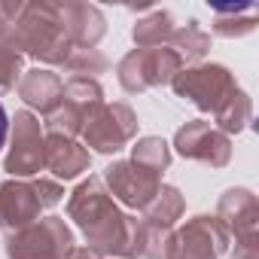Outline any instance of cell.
<instances>
[{
    "label": "cell",
    "mask_w": 259,
    "mask_h": 259,
    "mask_svg": "<svg viewBox=\"0 0 259 259\" xmlns=\"http://www.w3.org/2000/svg\"><path fill=\"white\" fill-rule=\"evenodd\" d=\"M67 259H101V253L92 250V247H73V250L67 253Z\"/></svg>",
    "instance_id": "d4e9b609"
},
{
    "label": "cell",
    "mask_w": 259,
    "mask_h": 259,
    "mask_svg": "<svg viewBox=\"0 0 259 259\" xmlns=\"http://www.w3.org/2000/svg\"><path fill=\"white\" fill-rule=\"evenodd\" d=\"M259 235L256 238H244V241H235V253L232 259H259Z\"/></svg>",
    "instance_id": "cb8c5ba5"
},
{
    "label": "cell",
    "mask_w": 259,
    "mask_h": 259,
    "mask_svg": "<svg viewBox=\"0 0 259 259\" xmlns=\"http://www.w3.org/2000/svg\"><path fill=\"white\" fill-rule=\"evenodd\" d=\"M132 162H138L141 168L162 177L168 171V165H171V147L162 138H141L132 147Z\"/></svg>",
    "instance_id": "44dd1931"
},
{
    "label": "cell",
    "mask_w": 259,
    "mask_h": 259,
    "mask_svg": "<svg viewBox=\"0 0 259 259\" xmlns=\"http://www.w3.org/2000/svg\"><path fill=\"white\" fill-rule=\"evenodd\" d=\"M101 104H104V89H101L98 79H89V76H70V79L64 82L61 104L46 116L43 132H46V135L76 138V135H82L85 122L98 113Z\"/></svg>",
    "instance_id": "5b68a950"
},
{
    "label": "cell",
    "mask_w": 259,
    "mask_h": 259,
    "mask_svg": "<svg viewBox=\"0 0 259 259\" xmlns=\"http://www.w3.org/2000/svg\"><path fill=\"white\" fill-rule=\"evenodd\" d=\"M73 232L61 217H43L7 235V259H67Z\"/></svg>",
    "instance_id": "8992f818"
},
{
    "label": "cell",
    "mask_w": 259,
    "mask_h": 259,
    "mask_svg": "<svg viewBox=\"0 0 259 259\" xmlns=\"http://www.w3.org/2000/svg\"><path fill=\"white\" fill-rule=\"evenodd\" d=\"M183 210H186V201H183L180 189H177V186H162V189L156 192V198H153L141 213H144V223H150L153 229L171 232L174 223L183 217Z\"/></svg>",
    "instance_id": "e0dca14e"
},
{
    "label": "cell",
    "mask_w": 259,
    "mask_h": 259,
    "mask_svg": "<svg viewBox=\"0 0 259 259\" xmlns=\"http://www.w3.org/2000/svg\"><path fill=\"white\" fill-rule=\"evenodd\" d=\"M101 180H104L110 195H116L125 207H135V210H144L156 198V192L162 189V177L141 168L132 159H119V162L107 165Z\"/></svg>",
    "instance_id": "7c38bea8"
},
{
    "label": "cell",
    "mask_w": 259,
    "mask_h": 259,
    "mask_svg": "<svg viewBox=\"0 0 259 259\" xmlns=\"http://www.w3.org/2000/svg\"><path fill=\"white\" fill-rule=\"evenodd\" d=\"M217 220L226 226L229 238L235 235V241L256 238V232H259V201H256V195L250 189L223 192V198L217 204Z\"/></svg>",
    "instance_id": "4fadbf2b"
},
{
    "label": "cell",
    "mask_w": 259,
    "mask_h": 259,
    "mask_svg": "<svg viewBox=\"0 0 259 259\" xmlns=\"http://www.w3.org/2000/svg\"><path fill=\"white\" fill-rule=\"evenodd\" d=\"M171 34H174V19H171V13H165V10H156L153 16L141 19V22L135 25V31H132L138 49L165 46V43H171Z\"/></svg>",
    "instance_id": "d6986e66"
},
{
    "label": "cell",
    "mask_w": 259,
    "mask_h": 259,
    "mask_svg": "<svg viewBox=\"0 0 259 259\" xmlns=\"http://www.w3.org/2000/svg\"><path fill=\"white\" fill-rule=\"evenodd\" d=\"M174 150L183 159L201 162L207 168H226L229 159H232V141L207 119L186 122L180 132L174 135Z\"/></svg>",
    "instance_id": "8fae6325"
},
{
    "label": "cell",
    "mask_w": 259,
    "mask_h": 259,
    "mask_svg": "<svg viewBox=\"0 0 259 259\" xmlns=\"http://www.w3.org/2000/svg\"><path fill=\"white\" fill-rule=\"evenodd\" d=\"M217 122V128L229 138V135H238V132H244V128L250 125V119H253V104H250V98L244 95V92H238L217 116H213Z\"/></svg>",
    "instance_id": "7402d4cb"
},
{
    "label": "cell",
    "mask_w": 259,
    "mask_h": 259,
    "mask_svg": "<svg viewBox=\"0 0 259 259\" xmlns=\"http://www.w3.org/2000/svg\"><path fill=\"white\" fill-rule=\"evenodd\" d=\"M61 16H64V25L70 31L73 49H95L98 40L107 31L104 16L95 7H89V4H64L61 7Z\"/></svg>",
    "instance_id": "2e32d148"
},
{
    "label": "cell",
    "mask_w": 259,
    "mask_h": 259,
    "mask_svg": "<svg viewBox=\"0 0 259 259\" xmlns=\"http://www.w3.org/2000/svg\"><path fill=\"white\" fill-rule=\"evenodd\" d=\"M22 67H25V52H22L13 28L4 25V28H0V89H4V92L16 89L22 73H25Z\"/></svg>",
    "instance_id": "ac0fdd59"
},
{
    "label": "cell",
    "mask_w": 259,
    "mask_h": 259,
    "mask_svg": "<svg viewBox=\"0 0 259 259\" xmlns=\"http://www.w3.org/2000/svg\"><path fill=\"white\" fill-rule=\"evenodd\" d=\"M64 67L73 73V76H89V79H98V73H104L110 67V61L98 52V49H70Z\"/></svg>",
    "instance_id": "603a6c76"
},
{
    "label": "cell",
    "mask_w": 259,
    "mask_h": 259,
    "mask_svg": "<svg viewBox=\"0 0 259 259\" xmlns=\"http://www.w3.org/2000/svg\"><path fill=\"white\" fill-rule=\"evenodd\" d=\"M61 92H64V79L49 70V67H34V70H25L22 79H19V98L40 110L43 116H49L58 104H61Z\"/></svg>",
    "instance_id": "9a60e30c"
},
{
    "label": "cell",
    "mask_w": 259,
    "mask_h": 259,
    "mask_svg": "<svg viewBox=\"0 0 259 259\" xmlns=\"http://www.w3.org/2000/svg\"><path fill=\"white\" fill-rule=\"evenodd\" d=\"M7 135H10V116H7V107L0 104V150L7 144Z\"/></svg>",
    "instance_id": "484cf974"
},
{
    "label": "cell",
    "mask_w": 259,
    "mask_h": 259,
    "mask_svg": "<svg viewBox=\"0 0 259 259\" xmlns=\"http://www.w3.org/2000/svg\"><path fill=\"white\" fill-rule=\"evenodd\" d=\"M67 217L79 226L89 247L98 250L101 256L107 253V256H122V259H141L147 223L122 213L101 177H89L70 192Z\"/></svg>",
    "instance_id": "6da1fadb"
},
{
    "label": "cell",
    "mask_w": 259,
    "mask_h": 259,
    "mask_svg": "<svg viewBox=\"0 0 259 259\" xmlns=\"http://www.w3.org/2000/svg\"><path fill=\"white\" fill-rule=\"evenodd\" d=\"M183 70V58L171 46L156 49H135L119 61V85L128 95H141L156 85H168Z\"/></svg>",
    "instance_id": "52a82bcc"
},
{
    "label": "cell",
    "mask_w": 259,
    "mask_h": 259,
    "mask_svg": "<svg viewBox=\"0 0 259 259\" xmlns=\"http://www.w3.org/2000/svg\"><path fill=\"white\" fill-rule=\"evenodd\" d=\"M177 98L192 101L201 113H220L241 89L235 82V76L229 73V67L223 64H195V67H183L174 79H171Z\"/></svg>",
    "instance_id": "277c9868"
},
{
    "label": "cell",
    "mask_w": 259,
    "mask_h": 259,
    "mask_svg": "<svg viewBox=\"0 0 259 259\" xmlns=\"http://www.w3.org/2000/svg\"><path fill=\"white\" fill-rule=\"evenodd\" d=\"M92 153L76 141L64 135H46L43 141V168L52 171L58 180H76L82 171H89Z\"/></svg>",
    "instance_id": "5bb4252c"
},
{
    "label": "cell",
    "mask_w": 259,
    "mask_h": 259,
    "mask_svg": "<svg viewBox=\"0 0 259 259\" xmlns=\"http://www.w3.org/2000/svg\"><path fill=\"white\" fill-rule=\"evenodd\" d=\"M22 52L43 64H64L73 40L58 4H22V13L10 25Z\"/></svg>",
    "instance_id": "7a4b0ae2"
},
{
    "label": "cell",
    "mask_w": 259,
    "mask_h": 259,
    "mask_svg": "<svg viewBox=\"0 0 259 259\" xmlns=\"http://www.w3.org/2000/svg\"><path fill=\"white\" fill-rule=\"evenodd\" d=\"M171 49L183 58V64H186V61H198V58H204V52L210 49V34H207L195 19H189L183 28H174V34H171Z\"/></svg>",
    "instance_id": "ffe728a7"
},
{
    "label": "cell",
    "mask_w": 259,
    "mask_h": 259,
    "mask_svg": "<svg viewBox=\"0 0 259 259\" xmlns=\"http://www.w3.org/2000/svg\"><path fill=\"white\" fill-rule=\"evenodd\" d=\"M61 198H64V186L58 180H49V177L16 180V177H10L0 183V229L19 232V229L37 223L43 210H52L55 204H61Z\"/></svg>",
    "instance_id": "3957f363"
},
{
    "label": "cell",
    "mask_w": 259,
    "mask_h": 259,
    "mask_svg": "<svg viewBox=\"0 0 259 259\" xmlns=\"http://www.w3.org/2000/svg\"><path fill=\"white\" fill-rule=\"evenodd\" d=\"M13 122V147L4 159V171L16 180H28L43 171V125L34 113L19 110Z\"/></svg>",
    "instance_id": "30bf717a"
},
{
    "label": "cell",
    "mask_w": 259,
    "mask_h": 259,
    "mask_svg": "<svg viewBox=\"0 0 259 259\" xmlns=\"http://www.w3.org/2000/svg\"><path fill=\"white\" fill-rule=\"evenodd\" d=\"M229 250V232L217 213H198L183 229L168 235L165 259H220Z\"/></svg>",
    "instance_id": "9c48e42d"
},
{
    "label": "cell",
    "mask_w": 259,
    "mask_h": 259,
    "mask_svg": "<svg viewBox=\"0 0 259 259\" xmlns=\"http://www.w3.org/2000/svg\"><path fill=\"white\" fill-rule=\"evenodd\" d=\"M135 138H138V116L125 101H116V104L104 101L82 128V147L85 150L92 147L101 156L122 153L128 144H135Z\"/></svg>",
    "instance_id": "ba28073f"
}]
</instances>
